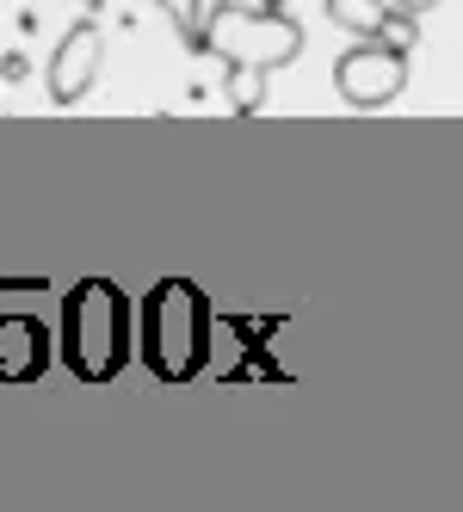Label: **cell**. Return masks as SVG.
Segmentation results:
<instances>
[{
	"instance_id": "6da1fadb",
	"label": "cell",
	"mask_w": 463,
	"mask_h": 512,
	"mask_svg": "<svg viewBox=\"0 0 463 512\" xmlns=\"http://www.w3.org/2000/svg\"><path fill=\"white\" fill-rule=\"evenodd\" d=\"M136 327H142V358L161 383H192L210 364V297L192 278H161Z\"/></svg>"
},
{
	"instance_id": "7a4b0ae2",
	"label": "cell",
	"mask_w": 463,
	"mask_h": 512,
	"mask_svg": "<svg viewBox=\"0 0 463 512\" xmlns=\"http://www.w3.org/2000/svg\"><path fill=\"white\" fill-rule=\"evenodd\" d=\"M130 297L112 278H81L68 290V309H62V358L68 371L87 377V383H112L130 358Z\"/></svg>"
},
{
	"instance_id": "3957f363",
	"label": "cell",
	"mask_w": 463,
	"mask_h": 512,
	"mask_svg": "<svg viewBox=\"0 0 463 512\" xmlns=\"http://www.w3.org/2000/svg\"><path fill=\"white\" fill-rule=\"evenodd\" d=\"M204 44L223 62H254V68H284L303 56V25L284 7H235V0H217L204 7Z\"/></svg>"
},
{
	"instance_id": "277c9868",
	"label": "cell",
	"mask_w": 463,
	"mask_h": 512,
	"mask_svg": "<svg viewBox=\"0 0 463 512\" xmlns=\"http://www.w3.org/2000/svg\"><path fill=\"white\" fill-rule=\"evenodd\" d=\"M334 87L352 112H383L408 93V50L389 38H352V50L334 62Z\"/></svg>"
},
{
	"instance_id": "5b68a950",
	"label": "cell",
	"mask_w": 463,
	"mask_h": 512,
	"mask_svg": "<svg viewBox=\"0 0 463 512\" xmlns=\"http://www.w3.org/2000/svg\"><path fill=\"white\" fill-rule=\"evenodd\" d=\"M99 68H105V25L87 13L81 25H68V38L50 56V99L56 105H81L93 93V81H99Z\"/></svg>"
},
{
	"instance_id": "8992f818",
	"label": "cell",
	"mask_w": 463,
	"mask_h": 512,
	"mask_svg": "<svg viewBox=\"0 0 463 512\" xmlns=\"http://www.w3.org/2000/svg\"><path fill=\"white\" fill-rule=\"evenodd\" d=\"M223 99L235 118H260L266 112V93H272V68H254V62H223Z\"/></svg>"
},
{
	"instance_id": "52a82bcc",
	"label": "cell",
	"mask_w": 463,
	"mask_h": 512,
	"mask_svg": "<svg viewBox=\"0 0 463 512\" xmlns=\"http://www.w3.org/2000/svg\"><path fill=\"white\" fill-rule=\"evenodd\" d=\"M328 25H340L346 38H383V13L389 0H322Z\"/></svg>"
},
{
	"instance_id": "ba28073f",
	"label": "cell",
	"mask_w": 463,
	"mask_h": 512,
	"mask_svg": "<svg viewBox=\"0 0 463 512\" xmlns=\"http://www.w3.org/2000/svg\"><path fill=\"white\" fill-rule=\"evenodd\" d=\"M155 7L167 13L173 31H180V44H186V50L210 56V44H204V7H210V0H155Z\"/></svg>"
},
{
	"instance_id": "9c48e42d",
	"label": "cell",
	"mask_w": 463,
	"mask_h": 512,
	"mask_svg": "<svg viewBox=\"0 0 463 512\" xmlns=\"http://www.w3.org/2000/svg\"><path fill=\"white\" fill-rule=\"evenodd\" d=\"M25 75H31V62H25L19 50H7V56H0V81H7V87H19Z\"/></svg>"
},
{
	"instance_id": "30bf717a",
	"label": "cell",
	"mask_w": 463,
	"mask_h": 512,
	"mask_svg": "<svg viewBox=\"0 0 463 512\" xmlns=\"http://www.w3.org/2000/svg\"><path fill=\"white\" fill-rule=\"evenodd\" d=\"M389 7H402V13H414V19H420V13H433L439 0H389Z\"/></svg>"
},
{
	"instance_id": "8fae6325",
	"label": "cell",
	"mask_w": 463,
	"mask_h": 512,
	"mask_svg": "<svg viewBox=\"0 0 463 512\" xmlns=\"http://www.w3.org/2000/svg\"><path fill=\"white\" fill-rule=\"evenodd\" d=\"M81 7H87V13H99V7H105V0H81Z\"/></svg>"
},
{
	"instance_id": "7c38bea8",
	"label": "cell",
	"mask_w": 463,
	"mask_h": 512,
	"mask_svg": "<svg viewBox=\"0 0 463 512\" xmlns=\"http://www.w3.org/2000/svg\"><path fill=\"white\" fill-rule=\"evenodd\" d=\"M260 7H284V0H260Z\"/></svg>"
}]
</instances>
